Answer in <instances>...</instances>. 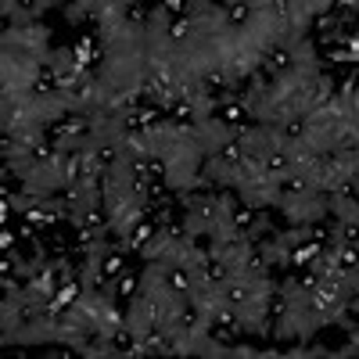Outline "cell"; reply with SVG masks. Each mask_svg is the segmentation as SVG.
I'll use <instances>...</instances> for the list:
<instances>
[{"mask_svg":"<svg viewBox=\"0 0 359 359\" xmlns=\"http://www.w3.org/2000/svg\"><path fill=\"white\" fill-rule=\"evenodd\" d=\"M50 25L43 22H33V25H25V29H11L4 25V33H0V50H11V54H22L29 57V62H36V65H50V54H54V40H50Z\"/></svg>","mask_w":359,"mask_h":359,"instance_id":"cell-1","label":"cell"},{"mask_svg":"<svg viewBox=\"0 0 359 359\" xmlns=\"http://www.w3.org/2000/svg\"><path fill=\"white\" fill-rule=\"evenodd\" d=\"M277 212L287 226H313V223H327V198L323 194H284Z\"/></svg>","mask_w":359,"mask_h":359,"instance_id":"cell-2","label":"cell"},{"mask_svg":"<svg viewBox=\"0 0 359 359\" xmlns=\"http://www.w3.org/2000/svg\"><path fill=\"white\" fill-rule=\"evenodd\" d=\"M233 309H237V331H241L245 338L269 341V331H273V320H269V306L245 302V306H233Z\"/></svg>","mask_w":359,"mask_h":359,"instance_id":"cell-3","label":"cell"},{"mask_svg":"<svg viewBox=\"0 0 359 359\" xmlns=\"http://www.w3.org/2000/svg\"><path fill=\"white\" fill-rule=\"evenodd\" d=\"M194 130H198V140L205 147V155H219L226 144H233V126L223 123L219 115L212 118H194Z\"/></svg>","mask_w":359,"mask_h":359,"instance_id":"cell-4","label":"cell"},{"mask_svg":"<svg viewBox=\"0 0 359 359\" xmlns=\"http://www.w3.org/2000/svg\"><path fill=\"white\" fill-rule=\"evenodd\" d=\"M327 198V216L338 223H359V201L355 194H323Z\"/></svg>","mask_w":359,"mask_h":359,"instance_id":"cell-5","label":"cell"},{"mask_svg":"<svg viewBox=\"0 0 359 359\" xmlns=\"http://www.w3.org/2000/svg\"><path fill=\"white\" fill-rule=\"evenodd\" d=\"M90 11H94V0H72V4H62V18L72 29L90 25Z\"/></svg>","mask_w":359,"mask_h":359,"instance_id":"cell-6","label":"cell"},{"mask_svg":"<svg viewBox=\"0 0 359 359\" xmlns=\"http://www.w3.org/2000/svg\"><path fill=\"white\" fill-rule=\"evenodd\" d=\"M0 248H4V252H11V248H15V233H11V230L0 233Z\"/></svg>","mask_w":359,"mask_h":359,"instance_id":"cell-7","label":"cell"}]
</instances>
